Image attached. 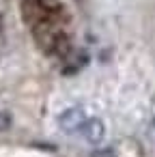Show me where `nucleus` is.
<instances>
[{"label":"nucleus","instance_id":"f257e3e1","mask_svg":"<svg viewBox=\"0 0 155 157\" xmlns=\"http://www.w3.org/2000/svg\"><path fill=\"white\" fill-rule=\"evenodd\" d=\"M86 118H88L86 112L82 108L73 105V108H67V110H63L58 114V127L65 133H80L82 127H84V123H86Z\"/></svg>","mask_w":155,"mask_h":157},{"label":"nucleus","instance_id":"f03ea898","mask_svg":"<svg viewBox=\"0 0 155 157\" xmlns=\"http://www.w3.org/2000/svg\"><path fill=\"white\" fill-rule=\"evenodd\" d=\"M80 133L84 136V140H86L88 144H99V142L103 140V136H106V125H103L101 118H97V116H88Z\"/></svg>","mask_w":155,"mask_h":157},{"label":"nucleus","instance_id":"7ed1b4c3","mask_svg":"<svg viewBox=\"0 0 155 157\" xmlns=\"http://www.w3.org/2000/svg\"><path fill=\"white\" fill-rule=\"evenodd\" d=\"M11 127V114L7 110H0V131H7Z\"/></svg>","mask_w":155,"mask_h":157},{"label":"nucleus","instance_id":"20e7f679","mask_svg":"<svg viewBox=\"0 0 155 157\" xmlns=\"http://www.w3.org/2000/svg\"><path fill=\"white\" fill-rule=\"evenodd\" d=\"M91 157H116V153L112 148H97L91 153Z\"/></svg>","mask_w":155,"mask_h":157},{"label":"nucleus","instance_id":"39448f33","mask_svg":"<svg viewBox=\"0 0 155 157\" xmlns=\"http://www.w3.org/2000/svg\"><path fill=\"white\" fill-rule=\"evenodd\" d=\"M153 129H155V118H153Z\"/></svg>","mask_w":155,"mask_h":157}]
</instances>
